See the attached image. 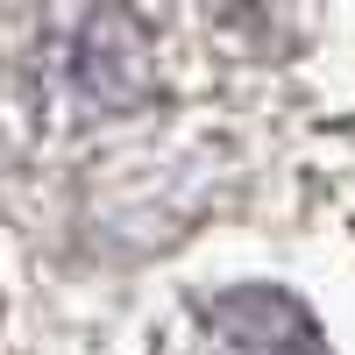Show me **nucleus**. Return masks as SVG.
Returning <instances> with one entry per match:
<instances>
[{
	"label": "nucleus",
	"mask_w": 355,
	"mask_h": 355,
	"mask_svg": "<svg viewBox=\"0 0 355 355\" xmlns=\"http://www.w3.org/2000/svg\"><path fill=\"white\" fill-rule=\"evenodd\" d=\"M171 355H320V334L284 291H227L192 313Z\"/></svg>",
	"instance_id": "f257e3e1"
},
{
	"label": "nucleus",
	"mask_w": 355,
	"mask_h": 355,
	"mask_svg": "<svg viewBox=\"0 0 355 355\" xmlns=\"http://www.w3.org/2000/svg\"><path fill=\"white\" fill-rule=\"evenodd\" d=\"M78 85L93 100H114V107L150 93V36H142V21L121 8V0H107V8L85 21V36H78Z\"/></svg>",
	"instance_id": "f03ea898"
}]
</instances>
